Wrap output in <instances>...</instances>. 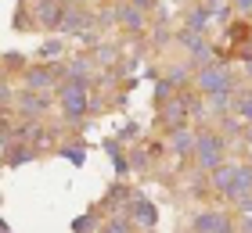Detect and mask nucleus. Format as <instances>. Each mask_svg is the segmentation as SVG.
I'll use <instances>...</instances> for the list:
<instances>
[{
  "mask_svg": "<svg viewBox=\"0 0 252 233\" xmlns=\"http://www.w3.org/2000/svg\"><path fill=\"white\" fill-rule=\"evenodd\" d=\"M194 230L198 233H227V219L216 215V212H205V215L194 219Z\"/></svg>",
  "mask_w": 252,
  "mask_h": 233,
  "instance_id": "obj_1",
  "label": "nucleus"
}]
</instances>
